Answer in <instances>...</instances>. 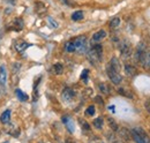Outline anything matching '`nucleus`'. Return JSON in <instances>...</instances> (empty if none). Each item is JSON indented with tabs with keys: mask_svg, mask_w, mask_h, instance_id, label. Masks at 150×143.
I'll return each instance as SVG.
<instances>
[{
	"mask_svg": "<svg viewBox=\"0 0 150 143\" xmlns=\"http://www.w3.org/2000/svg\"><path fill=\"white\" fill-rule=\"evenodd\" d=\"M88 60L93 64V65H97L99 61H102V57H103V46L100 44H95L91 45V47L88 51Z\"/></svg>",
	"mask_w": 150,
	"mask_h": 143,
	"instance_id": "obj_1",
	"label": "nucleus"
},
{
	"mask_svg": "<svg viewBox=\"0 0 150 143\" xmlns=\"http://www.w3.org/2000/svg\"><path fill=\"white\" fill-rule=\"evenodd\" d=\"M131 136L134 139V141L136 143H150L149 136L147 135V133L144 132V129L141 128V127L133 128L131 132Z\"/></svg>",
	"mask_w": 150,
	"mask_h": 143,
	"instance_id": "obj_2",
	"label": "nucleus"
},
{
	"mask_svg": "<svg viewBox=\"0 0 150 143\" xmlns=\"http://www.w3.org/2000/svg\"><path fill=\"white\" fill-rule=\"evenodd\" d=\"M75 52L77 53H86L88 50V42L86 36H79L74 39Z\"/></svg>",
	"mask_w": 150,
	"mask_h": 143,
	"instance_id": "obj_3",
	"label": "nucleus"
},
{
	"mask_svg": "<svg viewBox=\"0 0 150 143\" xmlns=\"http://www.w3.org/2000/svg\"><path fill=\"white\" fill-rule=\"evenodd\" d=\"M118 47H119L120 54H121V57H122L124 59L129 58V57L132 55V53H133L132 45L128 40H122V42H120L119 45H118Z\"/></svg>",
	"mask_w": 150,
	"mask_h": 143,
	"instance_id": "obj_4",
	"label": "nucleus"
},
{
	"mask_svg": "<svg viewBox=\"0 0 150 143\" xmlns=\"http://www.w3.org/2000/svg\"><path fill=\"white\" fill-rule=\"evenodd\" d=\"M146 53H147V46H146V44L143 42L139 43V45L136 46V51H135V61L142 64Z\"/></svg>",
	"mask_w": 150,
	"mask_h": 143,
	"instance_id": "obj_5",
	"label": "nucleus"
},
{
	"mask_svg": "<svg viewBox=\"0 0 150 143\" xmlns=\"http://www.w3.org/2000/svg\"><path fill=\"white\" fill-rule=\"evenodd\" d=\"M106 74L109 76V79L111 80V82L114 83V84H120L121 81H122V76L120 75V73L115 72L114 69H112L109 65L106 66Z\"/></svg>",
	"mask_w": 150,
	"mask_h": 143,
	"instance_id": "obj_6",
	"label": "nucleus"
},
{
	"mask_svg": "<svg viewBox=\"0 0 150 143\" xmlns=\"http://www.w3.org/2000/svg\"><path fill=\"white\" fill-rule=\"evenodd\" d=\"M75 96H76L75 91L72 88H69V87H66L65 89L62 90V93H61V97L66 103H71L75 98Z\"/></svg>",
	"mask_w": 150,
	"mask_h": 143,
	"instance_id": "obj_7",
	"label": "nucleus"
},
{
	"mask_svg": "<svg viewBox=\"0 0 150 143\" xmlns=\"http://www.w3.org/2000/svg\"><path fill=\"white\" fill-rule=\"evenodd\" d=\"M13 46H14V49H15L18 52L23 53L28 47L31 46V44H29V43H27V42H24V40H15V42L13 43Z\"/></svg>",
	"mask_w": 150,
	"mask_h": 143,
	"instance_id": "obj_8",
	"label": "nucleus"
},
{
	"mask_svg": "<svg viewBox=\"0 0 150 143\" xmlns=\"http://www.w3.org/2000/svg\"><path fill=\"white\" fill-rule=\"evenodd\" d=\"M61 120H62V122L65 124V126L67 127V129H68L69 133H74V129H75L74 122H73V120L71 119V117H68V115H64Z\"/></svg>",
	"mask_w": 150,
	"mask_h": 143,
	"instance_id": "obj_9",
	"label": "nucleus"
},
{
	"mask_svg": "<svg viewBox=\"0 0 150 143\" xmlns=\"http://www.w3.org/2000/svg\"><path fill=\"white\" fill-rule=\"evenodd\" d=\"M11 117H12V111L11 110H6L5 112H2V114L0 115V121L1 124L8 125L11 122Z\"/></svg>",
	"mask_w": 150,
	"mask_h": 143,
	"instance_id": "obj_10",
	"label": "nucleus"
},
{
	"mask_svg": "<svg viewBox=\"0 0 150 143\" xmlns=\"http://www.w3.org/2000/svg\"><path fill=\"white\" fill-rule=\"evenodd\" d=\"M7 83V69L5 65L0 66V86H6Z\"/></svg>",
	"mask_w": 150,
	"mask_h": 143,
	"instance_id": "obj_11",
	"label": "nucleus"
},
{
	"mask_svg": "<svg viewBox=\"0 0 150 143\" xmlns=\"http://www.w3.org/2000/svg\"><path fill=\"white\" fill-rule=\"evenodd\" d=\"M112 69H114L115 72H118V73H120V69H121V66H120V61H119V59L117 58V57H113L112 59L110 60V62L108 64Z\"/></svg>",
	"mask_w": 150,
	"mask_h": 143,
	"instance_id": "obj_12",
	"label": "nucleus"
},
{
	"mask_svg": "<svg viewBox=\"0 0 150 143\" xmlns=\"http://www.w3.org/2000/svg\"><path fill=\"white\" fill-rule=\"evenodd\" d=\"M118 133H119V137L122 141H128L131 139V133L128 132L127 128H120V129H118Z\"/></svg>",
	"mask_w": 150,
	"mask_h": 143,
	"instance_id": "obj_13",
	"label": "nucleus"
},
{
	"mask_svg": "<svg viewBox=\"0 0 150 143\" xmlns=\"http://www.w3.org/2000/svg\"><path fill=\"white\" fill-rule=\"evenodd\" d=\"M124 69H125V74H126L127 76H131V77L135 76V75H136V73H137L136 68H135L133 65H128V64H127V65H125Z\"/></svg>",
	"mask_w": 150,
	"mask_h": 143,
	"instance_id": "obj_14",
	"label": "nucleus"
},
{
	"mask_svg": "<svg viewBox=\"0 0 150 143\" xmlns=\"http://www.w3.org/2000/svg\"><path fill=\"white\" fill-rule=\"evenodd\" d=\"M105 37H106V31L102 29V30H98L97 33H95L94 35H93V40L94 42H100Z\"/></svg>",
	"mask_w": 150,
	"mask_h": 143,
	"instance_id": "obj_15",
	"label": "nucleus"
},
{
	"mask_svg": "<svg viewBox=\"0 0 150 143\" xmlns=\"http://www.w3.org/2000/svg\"><path fill=\"white\" fill-rule=\"evenodd\" d=\"M35 9H36V13H37L38 15H43V14L46 13V7H45V5H44L43 2H39V1L36 2Z\"/></svg>",
	"mask_w": 150,
	"mask_h": 143,
	"instance_id": "obj_16",
	"label": "nucleus"
},
{
	"mask_svg": "<svg viewBox=\"0 0 150 143\" xmlns=\"http://www.w3.org/2000/svg\"><path fill=\"white\" fill-rule=\"evenodd\" d=\"M98 89H99V91L103 95H110L111 93V88L106 83H104V82H102V83L98 84Z\"/></svg>",
	"mask_w": 150,
	"mask_h": 143,
	"instance_id": "obj_17",
	"label": "nucleus"
},
{
	"mask_svg": "<svg viewBox=\"0 0 150 143\" xmlns=\"http://www.w3.org/2000/svg\"><path fill=\"white\" fill-rule=\"evenodd\" d=\"M15 95H16V97L19 98V101H21V102H27L29 99V96L25 92H23L21 89L15 90Z\"/></svg>",
	"mask_w": 150,
	"mask_h": 143,
	"instance_id": "obj_18",
	"label": "nucleus"
},
{
	"mask_svg": "<svg viewBox=\"0 0 150 143\" xmlns=\"http://www.w3.org/2000/svg\"><path fill=\"white\" fill-rule=\"evenodd\" d=\"M14 29L16 30V31H20V30H22L23 29V27H24V23H23V21H22V18H16L14 20Z\"/></svg>",
	"mask_w": 150,
	"mask_h": 143,
	"instance_id": "obj_19",
	"label": "nucleus"
},
{
	"mask_svg": "<svg viewBox=\"0 0 150 143\" xmlns=\"http://www.w3.org/2000/svg\"><path fill=\"white\" fill-rule=\"evenodd\" d=\"M65 50L69 53H73L75 52V45H74V40H68L66 44H65Z\"/></svg>",
	"mask_w": 150,
	"mask_h": 143,
	"instance_id": "obj_20",
	"label": "nucleus"
},
{
	"mask_svg": "<svg viewBox=\"0 0 150 143\" xmlns=\"http://www.w3.org/2000/svg\"><path fill=\"white\" fill-rule=\"evenodd\" d=\"M83 16H84V15H83V12H82V11H75L74 13L72 14L71 18H72L73 21H81V20L83 18Z\"/></svg>",
	"mask_w": 150,
	"mask_h": 143,
	"instance_id": "obj_21",
	"label": "nucleus"
},
{
	"mask_svg": "<svg viewBox=\"0 0 150 143\" xmlns=\"http://www.w3.org/2000/svg\"><path fill=\"white\" fill-rule=\"evenodd\" d=\"M142 65H143L144 68H147V69L150 71V52H147V53H146L144 59H143V61H142Z\"/></svg>",
	"mask_w": 150,
	"mask_h": 143,
	"instance_id": "obj_22",
	"label": "nucleus"
},
{
	"mask_svg": "<svg viewBox=\"0 0 150 143\" xmlns=\"http://www.w3.org/2000/svg\"><path fill=\"white\" fill-rule=\"evenodd\" d=\"M93 124L97 129H102L103 125H104V120H103V118H97V119H95Z\"/></svg>",
	"mask_w": 150,
	"mask_h": 143,
	"instance_id": "obj_23",
	"label": "nucleus"
},
{
	"mask_svg": "<svg viewBox=\"0 0 150 143\" xmlns=\"http://www.w3.org/2000/svg\"><path fill=\"white\" fill-rule=\"evenodd\" d=\"M79 122H80V125H81V127H82L83 130H86V132H89V130H90V125H89L86 120H83V119H79Z\"/></svg>",
	"mask_w": 150,
	"mask_h": 143,
	"instance_id": "obj_24",
	"label": "nucleus"
},
{
	"mask_svg": "<svg viewBox=\"0 0 150 143\" xmlns=\"http://www.w3.org/2000/svg\"><path fill=\"white\" fill-rule=\"evenodd\" d=\"M119 24H120V18H118V16H117V18H113L112 20L110 21V27L113 28V29H114V28H118Z\"/></svg>",
	"mask_w": 150,
	"mask_h": 143,
	"instance_id": "obj_25",
	"label": "nucleus"
},
{
	"mask_svg": "<svg viewBox=\"0 0 150 143\" xmlns=\"http://www.w3.org/2000/svg\"><path fill=\"white\" fill-rule=\"evenodd\" d=\"M53 68H54V72H56L57 75H60V74H62V72H64V66H62V64H54V66H53Z\"/></svg>",
	"mask_w": 150,
	"mask_h": 143,
	"instance_id": "obj_26",
	"label": "nucleus"
},
{
	"mask_svg": "<svg viewBox=\"0 0 150 143\" xmlns=\"http://www.w3.org/2000/svg\"><path fill=\"white\" fill-rule=\"evenodd\" d=\"M108 122H109V125H110V127H111V129H112L113 132H118L119 127H118L117 122L113 120L112 118H109V119H108Z\"/></svg>",
	"mask_w": 150,
	"mask_h": 143,
	"instance_id": "obj_27",
	"label": "nucleus"
},
{
	"mask_svg": "<svg viewBox=\"0 0 150 143\" xmlns=\"http://www.w3.org/2000/svg\"><path fill=\"white\" fill-rule=\"evenodd\" d=\"M95 112H96L95 106L94 105H90V106H88V108L86 110V115H87V117H93L95 114Z\"/></svg>",
	"mask_w": 150,
	"mask_h": 143,
	"instance_id": "obj_28",
	"label": "nucleus"
},
{
	"mask_svg": "<svg viewBox=\"0 0 150 143\" xmlns=\"http://www.w3.org/2000/svg\"><path fill=\"white\" fill-rule=\"evenodd\" d=\"M88 76H89V71L88 69H83L82 74H81V80H83L84 82L88 81Z\"/></svg>",
	"mask_w": 150,
	"mask_h": 143,
	"instance_id": "obj_29",
	"label": "nucleus"
},
{
	"mask_svg": "<svg viewBox=\"0 0 150 143\" xmlns=\"http://www.w3.org/2000/svg\"><path fill=\"white\" fill-rule=\"evenodd\" d=\"M47 23H49V24L51 25V28H53V29L58 28V23H57L52 18H47Z\"/></svg>",
	"mask_w": 150,
	"mask_h": 143,
	"instance_id": "obj_30",
	"label": "nucleus"
},
{
	"mask_svg": "<svg viewBox=\"0 0 150 143\" xmlns=\"http://www.w3.org/2000/svg\"><path fill=\"white\" fill-rule=\"evenodd\" d=\"M89 143H103V141L99 139V137H91L90 140H89Z\"/></svg>",
	"mask_w": 150,
	"mask_h": 143,
	"instance_id": "obj_31",
	"label": "nucleus"
},
{
	"mask_svg": "<svg viewBox=\"0 0 150 143\" xmlns=\"http://www.w3.org/2000/svg\"><path fill=\"white\" fill-rule=\"evenodd\" d=\"M95 101H96L97 104H99V105H104V102H103V99H102L100 96H97V97L95 98Z\"/></svg>",
	"mask_w": 150,
	"mask_h": 143,
	"instance_id": "obj_32",
	"label": "nucleus"
},
{
	"mask_svg": "<svg viewBox=\"0 0 150 143\" xmlns=\"http://www.w3.org/2000/svg\"><path fill=\"white\" fill-rule=\"evenodd\" d=\"M64 4H66V5H68V6H75L74 2H72V1H69V0H61Z\"/></svg>",
	"mask_w": 150,
	"mask_h": 143,
	"instance_id": "obj_33",
	"label": "nucleus"
},
{
	"mask_svg": "<svg viewBox=\"0 0 150 143\" xmlns=\"http://www.w3.org/2000/svg\"><path fill=\"white\" fill-rule=\"evenodd\" d=\"M146 110L148 111V113H150V98L146 102Z\"/></svg>",
	"mask_w": 150,
	"mask_h": 143,
	"instance_id": "obj_34",
	"label": "nucleus"
},
{
	"mask_svg": "<svg viewBox=\"0 0 150 143\" xmlns=\"http://www.w3.org/2000/svg\"><path fill=\"white\" fill-rule=\"evenodd\" d=\"M66 143H74L73 141H66Z\"/></svg>",
	"mask_w": 150,
	"mask_h": 143,
	"instance_id": "obj_35",
	"label": "nucleus"
},
{
	"mask_svg": "<svg viewBox=\"0 0 150 143\" xmlns=\"http://www.w3.org/2000/svg\"><path fill=\"white\" fill-rule=\"evenodd\" d=\"M2 143H8V142H2Z\"/></svg>",
	"mask_w": 150,
	"mask_h": 143,
	"instance_id": "obj_36",
	"label": "nucleus"
}]
</instances>
